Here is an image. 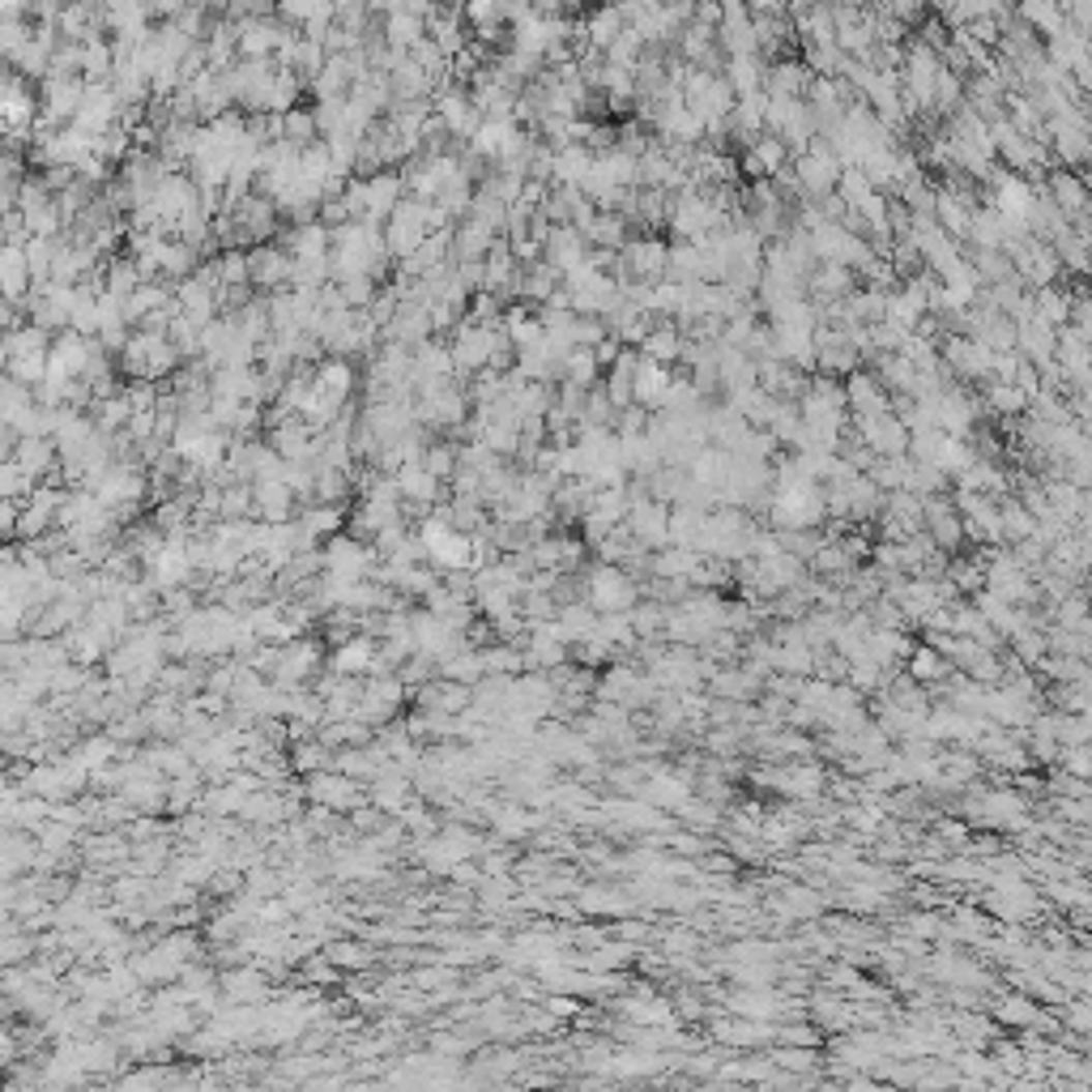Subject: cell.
Returning a JSON list of instances; mask_svg holds the SVG:
<instances>
[{"mask_svg":"<svg viewBox=\"0 0 1092 1092\" xmlns=\"http://www.w3.org/2000/svg\"><path fill=\"white\" fill-rule=\"evenodd\" d=\"M418 538H422V551H427V563L436 572H474V538L470 534H456L448 521L440 517H427L418 525Z\"/></svg>","mask_w":1092,"mask_h":1092,"instance_id":"cell-1","label":"cell"},{"mask_svg":"<svg viewBox=\"0 0 1092 1092\" xmlns=\"http://www.w3.org/2000/svg\"><path fill=\"white\" fill-rule=\"evenodd\" d=\"M840 163L832 154V146L824 137H816V146L806 150L802 158H794V180H798V193L802 201H828L836 197V184H840Z\"/></svg>","mask_w":1092,"mask_h":1092,"instance_id":"cell-2","label":"cell"},{"mask_svg":"<svg viewBox=\"0 0 1092 1092\" xmlns=\"http://www.w3.org/2000/svg\"><path fill=\"white\" fill-rule=\"evenodd\" d=\"M585 593H589L585 602L597 615H623V611L637 607V581H631L623 568H615V563H593Z\"/></svg>","mask_w":1092,"mask_h":1092,"instance_id":"cell-3","label":"cell"},{"mask_svg":"<svg viewBox=\"0 0 1092 1092\" xmlns=\"http://www.w3.org/2000/svg\"><path fill=\"white\" fill-rule=\"evenodd\" d=\"M619 269L623 273H615V277H631V282L657 287V282H666V273H671V243L657 239V235L627 239L623 253H619Z\"/></svg>","mask_w":1092,"mask_h":1092,"instance_id":"cell-4","label":"cell"},{"mask_svg":"<svg viewBox=\"0 0 1092 1092\" xmlns=\"http://www.w3.org/2000/svg\"><path fill=\"white\" fill-rule=\"evenodd\" d=\"M427 201H414L406 197L397 209H393V218L384 223V243H389V257L393 261H410L418 248H422V239H427Z\"/></svg>","mask_w":1092,"mask_h":1092,"instance_id":"cell-5","label":"cell"},{"mask_svg":"<svg viewBox=\"0 0 1092 1092\" xmlns=\"http://www.w3.org/2000/svg\"><path fill=\"white\" fill-rule=\"evenodd\" d=\"M90 150H94V141L68 124V128H56V132H48L39 141H30V167H43V171H52V167H73L78 171L90 158Z\"/></svg>","mask_w":1092,"mask_h":1092,"instance_id":"cell-6","label":"cell"},{"mask_svg":"<svg viewBox=\"0 0 1092 1092\" xmlns=\"http://www.w3.org/2000/svg\"><path fill=\"white\" fill-rule=\"evenodd\" d=\"M39 112H43V102H39V94H34V86L9 68L5 86H0V116H5L9 141H26V132L39 124Z\"/></svg>","mask_w":1092,"mask_h":1092,"instance_id":"cell-7","label":"cell"},{"mask_svg":"<svg viewBox=\"0 0 1092 1092\" xmlns=\"http://www.w3.org/2000/svg\"><path fill=\"white\" fill-rule=\"evenodd\" d=\"M623 525H627L631 542H641L645 551L671 547V504H661L653 496H631V512Z\"/></svg>","mask_w":1092,"mask_h":1092,"instance_id":"cell-8","label":"cell"},{"mask_svg":"<svg viewBox=\"0 0 1092 1092\" xmlns=\"http://www.w3.org/2000/svg\"><path fill=\"white\" fill-rule=\"evenodd\" d=\"M452 363H456V376H478L491 367V359H496V329H482L474 321H462L452 329Z\"/></svg>","mask_w":1092,"mask_h":1092,"instance_id":"cell-9","label":"cell"},{"mask_svg":"<svg viewBox=\"0 0 1092 1092\" xmlns=\"http://www.w3.org/2000/svg\"><path fill=\"white\" fill-rule=\"evenodd\" d=\"M854 436L879 456V462H896V456H909V427L896 418V410L875 414V418H854Z\"/></svg>","mask_w":1092,"mask_h":1092,"instance_id":"cell-10","label":"cell"},{"mask_svg":"<svg viewBox=\"0 0 1092 1092\" xmlns=\"http://www.w3.org/2000/svg\"><path fill=\"white\" fill-rule=\"evenodd\" d=\"M943 367L965 376V380H985V376L995 380V350L965 337V333H952L943 342Z\"/></svg>","mask_w":1092,"mask_h":1092,"instance_id":"cell-11","label":"cell"},{"mask_svg":"<svg viewBox=\"0 0 1092 1092\" xmlns=\"http://www.w3.org/2000/svg\"><path fill=\"white\" fill-rule=\"evenodd\" d=\"M253 261V291L257 295H277V291H291V265L295 257L287 248H277V243H257L248 253Z\"/></svg>","mask_w":1092,"mask_h":1092,"instance_id":"cell-12","label":"cell"},{"mask_svg":"<svg viewBox=\"0 0 1092 1092\" xmlns=\"http://www.w3.org/2000/svg\"><path fill=\"white\" fill-rule=\"evenodd\" d=\"M303 794L312 798V806H329V811H355V806L363 802L359 781L342 777L337 768H325V772H316V777H307Z\"/></svg>","mask_w":1092,"mask_h":1092,"instance_id":"cell-13","label":"cell"},{"mask_svg":"<svg viewBox=\"0 0 1092 1092\" xmlns=\"http://www.w3.org/2000/svg\"><path fill=\"white\" fill-rule=\"evenodd\" d=\"M1045 193H1050V201L1059 205V214L1075 227L1084 214H1092V193H1088V184H1084V175H1075V171H1059L1054 167L1050 175H1045Z\"/></svg>","mask_w":1092,"mask_h":1092,"instance_id":"cell-14","label":"cell"},{"mask_svg":"<svg viewBox=\"0 0 1092 1092\" xmlns=\"http://www.w3.org/2000/svg\"><path fill=\"white\" fill-rule=\"evenodd\" d=\"M717 43H721L726 60L760 56V48H756V22H751V9H747V5H721Z\"/></svg>","mask_w":1092,"mask_h":1092,"instance_id":"cell-15","label":"cell"},{"mask_svg":"<svg viewBox=\"0 0 1092 1092\" xmlns=\"http://www.w3.org/2000/svg\"><path fill=\"white\" fill-rule=\"evenodd\" d=\"M935 418H939V432L943 436L969 440V432L977 427V402L965 389H952V384H947L943 393H935Z\"/></svg>","mask_w":1092,"mask_h":1092,"instance_id":"cell-16","label":"cell"},{"mask_svg":"<svg viewBox=\"0 0 1092 1092\" xmlns=\"http://www.w3.org/2000/svg\"><path fill=\"white\" fill-rule=\"evenodd\" d=\"M926 538L939 551H956L965 542V517L956 512V500L952 496L926 500Z\"/></svg>","mask_w":1092,"mask_h":1092,"instance_id":"cell-17","label":"cell"},{"mask_svg":"<svg viewBox=\"0 0 1092 1092\" xmlns=\"http://www.w3.org/2000/svg\"><path fill=\"white\" fill-rule=\"evenodd\" d=\"M86 363H90V342L78 337L73 329L68 333H56L52 342V355H48V380H82L86 376Z\"/></svg>","mask_w":1092,"mask_h":1092,"instance_id":"cell-18","label":"cell"},{"mask_svg":"<svg viewBox=\"0 0 1092 1092\" xmlns=\"http://www.w3.org/2000/svg\"><path fill=\"white\" fill-rule=\"evenodd\" d=\"M845 402H850L854 418H875V414L892 410V393L884 389V380L870 376V372H854L845 380Z\"/></svg>","mask_w":1092,"mask_h":1092,"instance_id":"cell-19","label":"cell"},{"mask_svg":"<svg viewBox=\"0 0 1092 1092\" xmlns=\"http://www.w3.org/2000/svg\"><path fill=\"white\" fill-rule=\"evenodd\" d=\"M406 197H410V188L402 180V171H380V175H372V180H367V223L384 227Z\"/></svg>","mask_w":1092,"mask_h":1092,"instance_id":"cell-20","label":"cell"},{"mask_svg":"<svg viewBox=\"0 0 1092 1092\" xmlns=\"http://www.w3.org/2000/svg\"><path fill=\"white\" fill-rule=\"evenodd\" d=\"M1015 329H1020V342H1015V350H1020V355H1025V363H1033L1037 372L1054 367V355H1059V329L1041 325L1037 316H1033V321H1025V325H1015Z\"/></svg>","mask_w":1092,"mask_h":1092,"instance_id":"cell-21","label":"cell"},{"mask_svg":"<svg viewBox=\"0 0 1092 1092\" xmlns=\"http://www.w3.org/2000/svg\"><path fill=\"white\" fill-rule=\"evenodd\" d=\"M321 666V645H312V641H295L282 649V661H277V671H273V683L277 687H287L295 691L299 683H307V675Z\"/></svg>","mask_w":1092,"mask_h":1092,"instance_id":"cell-22","label":"cell"},{"mask_svg":"<svg viewBox=\"0 0 1092 1092\" xmlns=\"http://www.w3.org/2000/svg\"><path fill=\"white\" fill-rule=\"evenodd\" d=\"M397 491H402V500L414 504V508H432L436 512L444 504V482L422 470V462L397 470Z\"/></svg>","mask_w":1092,"mask_h":1092,"instance_id":"cell-23","label":"cell"},{"mask_svg":"<svg viewBox=\"0 0 1092 1092\" xmlns=\"http://www.w3.org/2000/svg\"><path fill=\"white\" fill-rule=\"evenodd\" d=\"M811 78L816 73L802 60H777V64H768L764 94L768 98H806V90H811Z\"/></svg>","mask_w":1092,"mask_h":1092,"instance_id":"cell-24","label":"cell"},{"mask_svg":"<svg viewBox=\"0 0 1092 1092\" xmlns=\"http://www.w3.org/2000/svg\"><path fill=\"white\" fill-rule=\"evenodd\" d=\"M253 496H257V517L269 521V525H287L295 521V491L282 482V478H269V482H253Z\"/></svg>","mask_w":1092,"mask_h":1092,"instance_id":"cell-25","label":"cell"},{"mask_svg":"<svg viewBox=\"0 0 1092 1092\" xmlns=\"http://www.w3.org/2000/svg\"><path fill=\"white\" fill-rule=\"evenodd\" d=\"M496 239H500V231H491V227L478 223V218L456 223V235H452V257H456V265H466V261H486L491 248H496Z\"/></svg>","mask_w":1092,"mask_h":1092,"instance_id":"cell-26","label":"cell"},{"mask_svg":"<svg viewBox=\"0 0 1092 1092\" xmlns=\"http://www.w3.org/2000/svg\"><path fill=\"white\" fill-rule=\"evenodd\" d=\"M589 261V239L577 227H555L547 239V265H555L559 273H568L577 265Z\"/></svg>","mask_w":1092,"mask_h":1092,"instance_id":"cell-27","label":"cell"},{"mask_svg":"<svg viewBox=\"0 0 1092 1092\" xmlns=\"http://www.w3.org/2000/svg\"><path fill=\"white\" fill-rule=\"evenodd\" d=\"M671 384H675L671 367H666V363H653V359L641 355V363H637V380H631V389H637V406H645V410H649V406L661 410L666 393H671Z\"/></svg>","mask_w":1092,"mask_h":1092,"instance_id":"cell-28","label":"cell"},{"mask_svg":"<svg viewBox=\"0 0 1092 1092\" xmlns=\"http://www.w3.org/2000/svg\"><path fill=\"white\" fill-rule=\"evenodd\" d=\"M0 282H5V299L9 303H26L30 291H34L26 248H18V243H5V253H0Z\"/></svg>","mask_w":1092,"mask_h":1092,"instance_id":"cell-29","label":"cell"},{"mask_svg":"<svg viewBox=\"0 0 1092 1092\" xmlns=\"http://www.w3.org/2000/svg\"><path fill=\"white\" fill-rule=\"evenodd\" d=\"M589 175H593V150L589 146H563L555 150V188H581L589 184Z\"/></svg>","mask_w":1092,"mask_h":1092,"instance_id":"cell-30","label":"cell"},{"mask_svg":"<svg viewBox=\"0 0 1092 1092\" xmlns=\"http://www.w3.org/2000/svg\"><path fill=\"white\" fill-rule=\"evenodd\" d=\"M223 991H227V1003L235 1007H261L269 999V981L261 969H231L223 973Z\"/></svg>","mask_w":1092,"mask_h":1092,"instance_id":"cell-31","label":"cell"},{"mask_svg":"<svg viewBox=\"0 0 1092 1092\" xmlns=\"http://www.w3.org/2000/svg\"><path fill=\"white\" fill-rule=\"evenodd\" d=\"M235 223H239L243 239H269V235L277 231V205H273L269 197L253 193L248 201H243V205L235 209Z\"/></svg>","mask_w":1092,"mask_h":1092,"instance_id":"cell-32","label":"cell"},{"mask_svg":"<svg viewBox=\"0 0 1092 1092\" xmlns=\"http://www.w3.org/2000/svg\"><path fill=\"white\" fill-rule=\"evenodd\" d=\"M563 287V273L555 269V265H547V261H538V265H530V269H521V282H517V299L521 303H551V295Z\"/></svg>","mask_w":1092,"mask_h":1092,"instance_id":"cell-33","label":"cell"},{"mask_svg":"<svg viewBox=\"0 0 1092 1092\" xmlns=\"http://www.w3.org/2000/svg\"><path fill=\"white\" fill-rule=\"evenodd\" d=\"M376 661H380V653H376V641L367 637V631H355V637L342 641L337 653H333L337 675H372Z\"/></svg>","mask_w":1092,"mask_h":1092,"instance_id":"cell-34","label":"cell"},{"mask_svg":"<svg viewBox=\"0 0 1092 1092\" xmlns=\"http://www.w3.org/2000/svg\"><path fill=\"white\" fill-rule=\"evenodd\" d=\"M517 132H521L517 120H482L478 137L470 141V154H478L482 163H500L504 150H508V141H512Z\"/></svg>","mask_w":1092,"mask_h":1092,"instance_id":"cell-35","label":"cell"},{"mask_svg":"<svg viewBox=\"0 0 1092 1092\" xmlns=\"http://www.w3.org/2000/svg\"><path fill=\"white\" fill-rule=\"evenodd\" d=\"M683 350H687V337L679 333V325L675 321H657V329L645 337V346H641V355L645 359H653V363H679L683 359Z\"/></svg>","mask_w":1092,"mask_h":1092,"instance_id":"cell-36","label":"cell"},{"mask_svg":"<svg viewBox=\"0 0 1092 1092\" xmlns=\"http://www.w3.org/2000/svg\"><path fill=\"white\" fill-rule=\"evenodd\" d=\"M9 462H18L26 474H34L39 482H43V478L52 482V470L60 466V448H56V440H22Z\"/></svg>","mask_w":1092,"mask_h":1092,"instance_id":"cell-37","label":"cell"},{"mask_svg":"<svg viewBox=\"0 0 1092 1092\" xmlns=\"http://www.w3.org/2000/svg\"><path fill=\"white\" fill-rule=\"evenodd\" d=\"M627 30V22H623V9H593V13H585V34H589V48L593 52H611L615 48V39L619 34Z\"/></svg>","mask_w":1092,"mask_h":1092,"instance_id":"cell-38","label":"cell"},{"mask_svg":"<svg viewBox=\"0 0 1092 1092\" xmlns=\"http://www.w3.org/2000/svg\"><path fill=\"white\" fill-rule=\"evenodd\" d=\"M1033 303H1037V321H1041V325L1059 329V333L1071 325V307H1075V295H1071V291H1063V287H1045V291L1033 295Z\"/></svg>","mask_w":1092,"mask_h":1092,"instance_id":"cell-39","label":"cell"},{"mask_svg":"<svg viewBox=\"0 0 1092 1092\" xmlns=\"http://www.w3.org/2000/svg\"><path fill=\"white\" fill-rule=\"evenodd\" d=\"M316 389L337 397V402H350V393H355V363L350 359H325L321 367H316Z\"/></svg>","mask_w":1092,"mask_h":1092,"instance_id":"cell-40","label":"cell"},{"mask_svg":"<svg viewBox=\"0 0 1092 1092\" xmlns=\"http://www.w3.org/2000/svg\"><path fill=\"white\" fill-rule=\"evenodd\" d=\"M999 521H1003V538L1011 542V547H1020V542H1029L1033 534H1037V517L1020 504L1015 496H1007V500H999Z\"/></svg>","mask_w":1092,"mask_h":1092,"instance_id":"cell-41","label":"cell"},{"mask_svg":"<svg viewBox=\"0 0 1092 1092\" xmlns=\"http://www.w3.org/2000/svg\"><path fill=\"white\" fill-rule=\"evenodd\" d=\"M112 73H116V48H112V39H90V43H82V78L86 82H112Z\"/></svg>","mask_w":1092,"mask_h":1092,"instance_id":"cell-42","label":"cell"},{"mask_svg":"<svg viewBox=\"0 0 1092 1092\" xmlns=\"http://www.w3.org/2000/svg\"><path fill=\"white\" fill-rule=\"evenodd\" d=\"M589 239V248L597 253H623V243H627V218L623 214H597L593 227L585 231Z\"/></svg>","mask_w":1092,"mask_h":1092,"instance_id":"cell-43","label":"cell"},{"mask_svg":"<svg viewBox=\"0 0 1092 1092\" xmlns=\"http://www.w3.org/2000/svg\"><path fill=\"white\" fill-rule=\"evenodd\" d=\"M102 277H108V295H116V299H128L141 287V282H146V273H141V265L132 257L102 261Z\"/></svg>","mask_w":1092,"mask_h":1092,"instance_id":"cell-44","label":"cell"},{"mask_svg":"<svg viewBox=\"0 0 1092 1092\" xmlns=\"http://www.w3.org/2000/svg\"><path fill=\"white\" fill-rule=\"evenodd\" d=\"M52 342L56 333L39 329V325H26L18 333H5V359H22V355H52Z\"/></svg>","mask_w":1092,"mask_h":1092,"instance_id":"cell-45","label":"cell"},{"mask_svg":"<svg viewBox=\"0 0 1092 1092\" xmlns=\"http://www.w3.org/2000/svg\"><path fill=\"white\" fill-rule=\"evenodd\" d=\"M342 521H346V512L342 508H329V504H312V508H303L299 512V525L303 530L316 538V542H329V538H337L342 534Z\"/></svg>","mask_w":1092,"mask_h":1092,"instance_id":"cell-46","label":"cell"},{"mask_svg":"<svg viewBox=\"0 0 1092 1092\" xmlns=\"http://www.w3.org/2000/svg\"><path fill=\"white\" fill-rule=\"evenodd\" d=\"M282 141H291V146H299V150L316 146V141H321V124H316V112L295 108V112L282 116Z\"/></svg>","mask_w":1092,"mask_h":1092,"instance_id":"cell-47","label":"cell"},{"mask_svg":"<svg viewBox=\"0 0 1092 1092\" xmlns=\"http://www.w3.org/2000/svg\"><path fill=\"white\" fill-rule=\"evenodd\" d=\"M456 466H462V444H444V440H432L427 452H422V470L440 482H452Z\"/></svg>","mask_w":1092,"mask_h":1092,"instance_id":"cell-48","label":"cell"},{"mask_svg":"<svg viewBox=\"0 0 1092 1092\" xmlns=\"http://www.w3.org/2000/svg\"><path fill=\"white\" fill-rule=\"evenodd\" d=\"M985 406H991V414H1025L1029 393L1015 389L1007 380H985Z\"/></svg>","mask_w":1092,"mask_h":1092,"instance_id":"cell-49","label":"cell"},{"mask_svg":"<svg viewBox=\"0 0 1092 1092\" xmlns=\"http://www.w3.org/2000/svg\"><path fill=\"white\" fill-rule=\"evenodd\" d=\"M43 482L34 478V474H26L18 462H5L0 466V500H13V504H26L34 491H39Z\"/></svg>","mask_w":1092,"mask_h":1092,"instance_id":"cell-50","label":"cell"},{"mask_svg":"<svg viewBox=\"0 0 1092 1092\" xmlns=\"http://www.w3.org/2000/svg\"><path fill=\"white\" fill-rule=\"evenodd\" d=\"M214 269H218V282L231 291V287H253V261L243 248H231V253H218L214 257Z\"/></svg>","mask_w":1092,"mask_h":1092,"instance_id":"cell-51","label":"cell"},{"mask_svg":"<svg viewBox=\"0 0 1092 1092\" xmlns=\"http://www.w3.org/2000/svg\"><path fill=\"white\" fill-rule=\"evenodd\" d=\"M291 768L316 777V772L333 768V751L321 743V738H303V743H295V751H291Z\"/></svg>","mask_w":1092,"mask_h":1092,"instance_id":"cell-52","label":"cell"},{"mask_svg":"<svg viewBox=\"0 0 1092 1092\" xmlns=\"http://www.w3.org/2000/svg\"><path fill=\"white\" fill-rule=\"evenodd\" d=\"M482 666H486V679H512L525 666V653L512 645H491L482 649Z\"/></svg>","mask_w":1092,"mask_h":1092,"instance_id":"cell-53","label":"cell"},{"mask_svg":"<svg viewBox=\"0 0 1092 1092\" xmlns=\"http://www.w3.org/2000/svg\"><path fill=\"white\" fill-rule=\"evenodd\" d=\"M836 197L845 201V209H854V214H858V209L875 197V188H870V180H866L858 167H845L840 171V184H836Z\"/></svg>","mask_w":1092,"mask_h":1092,"instance_id":"cell-54","label":"cell"},{"mask_svg":"<svg viewBox=\"0 0 1092 1092\" xmlns=\"http://www.w3.org/2000/svg\"><path fill=\"white\" fill-rule=\"evenodd\" d=\"M597 359H593V350H585V346H577L568 359H563V380H572V384H581V389H597Z\"/></svg>","mask_w":1092,"mask_h":1092,"instance_id":"cell-55","label":"cell"},{"mask_svg":"<svg viewBox=\"0 0 1092 1092\" xmlns=\"http://www.w3.org/2000/svg\"><path fill=\"white\" fill-rule=\"evenodd\" d=\"M649 427H653V418H649V410H645V406H627V410H619V418H615V436H619V440L645 436Z\"/></svg>","mask_w":1092,"mask_h":1092,"instance_id":"cell-56","label":"cell"},{"mask_svg":"<svg viewBox=\"0 0 1092 1092\" xmlns=\"http://www.w3.org/2000/svg\"><path fill=\"white\" fill-rule=\"evenodd\" d=\"M329 961L337 969H367L372 965V952H367L363 943H333L329 947Z\"/></svg>","mask_w":1092,"mask_h":1092,"instance_id":"cell-57","label":"cell"},{"mask_svg":"<svg viewBox=\"0 0 1092 1092\" xmlns=\"http://www.w3.org/2000/svg\"><path fill=\"white\" fill-rule=\"evenodd\" d=\"M909 671H913V679H939V675H943V657H939V649H913Z\"/></svg>","mask_w":1092,"mask_h":1092,"instance_id":"cell-58","label":"cell"},{"mask_svg":"<svg viewBox=\"0 0 1092 1092\" xmlns=\"http://www.w3.org/2000/svg\"><path fill=\"white\" fill-rule=\"evenodd\" d=\"M649 798L653 802H675V806H683L687 802V786H679L675 777H653L649 781Z\"/></svg>","mask_w":1092,"mask_h":1092,"instance_id":"cell-59","label":"cell"},{"mask_svg":"<svg viewBox=\"0 0 1092 1092\" xmlns=\"http://www.w3.org/2000/svg\"><path fill=\"white\" fill-rule=\"evenodd\" d=\"M585 563V538H559V572H577Z\"/></svg>","mask_w":1092,"mask_h":1092,"instance_id":"cell-60","label":"cell"},{"mask_svg":"<svg viewBox=\"0 0 1092 1092\" xmlns=\"http://www.w3.org/2000/svg\"><path fill=\"white\" fill-rule=\"evenodd\" d=\"M462 13H466V22H474L478 30L500 26V22H504V18H500V5H491V0H474V5H466Z\"/></svg>","mask_w":1092,"mask_h":1092,"instance_id":"cell-61","label":"cell"},{"mask_svg":"<svg viewBox=\"0 0 1092 1092\" xmlns=\"http://www.w3.org/2000/svg\"><path fill=\"white\" fill-rule=\"evenodd\" d=\"M346 223H355V218H350V209H346V201H342V197H325V201H321V227L337 231V227H346Z\"/></svg>","mask_w":1092,"mask_h":1092,"instance_id":"cell-62","label":"cell"},{"mask_svg":"<svg viewBox=\"0 0 1092 1092\" xmlns=\"http://www.w3.org/2000/svg\"><path fill=\"white\" fill-rule=\"evenodd\" d=\"M1084 184H1088V193H1092V163H1088V175H1084Z\"/></svg>","mask_w":1092,"mask_h":1092,"instance_id":"cell-63","label":"cell"}]
</instances>
